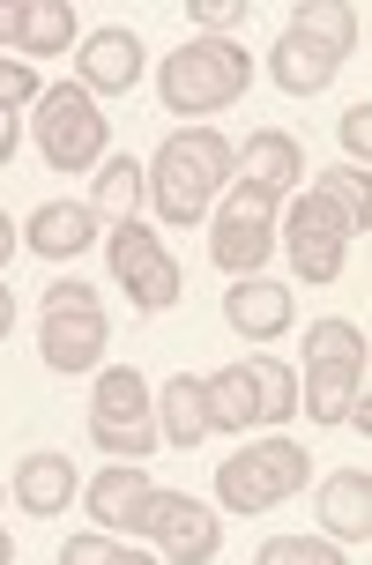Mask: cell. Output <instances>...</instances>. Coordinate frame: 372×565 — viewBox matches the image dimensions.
I'll return each mask as SVG.
<instances>
[{
  "label": "cell",
  "instance_id": "cell-39",
  "mask_svg": "<svg viewBox=\"0 0 372 565\" xmlns=\"http://www.w3.org/2000/svg\"><path fill=\"white\" fill-rule=\"evenodd\" d=\"M0 565H15V536L8 529H0Z\"/></svg>",
  "mask_w": 372,
  "mask_h": 565
},
{
  "label": "cell",
  "instance_id": "cell-27",
  "mask_svg": "<svg viewBox=\"0 0 372 565\" xmlns=\"http://www.w3.org/2000/svg\"><path fill=\"white\" fill-rule=\"evenodd\" d=\"M320 194H328L336 209H343V224H350V231H365V224H372V209H365V201H372V179H365V171L336 164L328 179H320Z\"/></svg>",
  "mask_w": 372,
  "mask_h": 565
},
{
  "label": "cell",
  "instance_id": "cell-36",
  "mask_svg": "<svg viewBox=\"0 0 372 565\" xmlns=\"http://www.w3.org/2000/svg\"><path fill=\"white\" fill-rule=\"evenodd\" d=\"M105 565H164V558H149V551H127V543H113V558Z\"/></svg>",
  "mask_w": 372,
  "mask_h": 565
},
{
  "label": "cell",
  "instance_id": "cell-6",
  "mask_svg": "<svg viewBox=\"0 0 372 565\" xmlns=\"http://www.w3.org/2000/svg\"><path fill=\"white\" fill-rule=\"evenodd\" d=\"M268 246H276V201L231 179L224 209H209V254H216V268H231V282H246L268 260Z\"/></svg>",
  "mask_w": 372,
  "mask_h": 565
},
{
  "label": "cell",
  "instance_id": "cell-23",
  "mask_svg": "<svg viewBox=\"0 0 372 565\" xmlns=\"http://www.w3.org/2000/svg\"><path fill=\"white\" fill-rule=\"evenodd\" d=\"M89 424H149V380L135 365H105L89 395Z\"/></svg>",
  "mask_w": 372,
  "mask_h": 565
},
{
  "label": "cell",
  "instance_id": "cell-11",
  "mask_svg": "<svg viewBox=\"0 0 372 565\" xmlns=\"http://www.w3.org/2000/svg\"><path fill=\"white\" fill-rule=\"evenodd\" d=\"M149 491H157V483L142 477V461H113L105 477H89V483H83V507L97 513V529L142 536V529H149Z\"/></svg>",
  "mask_w": 372,
  "mask_h": 565
},
{
  "label": "cell",
  "instance_id": "cell-16",
  "mask_svg": "<svg viewBox=\"0 0 372 565\" xmlns=\"http://www.w3.org/2000/svg\"><path fill=\"white\" fill-rule=\"evenodd\" d=\"M224 320L238 328V335H254V342L284 335V328H290V282H276V276L231 282V290H224Z\"/></svg>",
  "mask_w": 372,
  "mask_h": 565
},
{
  "label": "cell",
  "instance_id": "cell-29",
  "mask_svg": "<svg viewBox=\"0 0 372 565\" xmlns=\"http://www.w3.org/2000/svg\"><path fill=\"white\" fill-rule=\"evenodd\" d=\"M89 447H105L113 461H142V454H157L164 439H157V424H89Z\"/></svg>",
  "mask_w": 372,
  "mask_h": 565
},
{
  "label": "cell",
  "instance_id": "cell-14",
  "mask_svg": "<svg viewBox=\"0 0 372 565\" xmlns=\"http://www.w3.org/2000/svg\"><path fill=\"white\" fill-rule=\"evenodd\" d=\"M83 499V477H75V461L67 454H23L15 461V507L38 513V521H53Z\"/></svg>",
  "mask_w": 372,
  "mask_h": 565
},
{
  "label": "cell",
  "instance_id": "cell-26",
  "mask_svg": "<svg viewBox=\"0 0 372 565\" xmlns=\"http://www.w3.org/2000/svg\"><path fill=\"white\" fill-rule=\"evenodd\" d=\"M246 372H254V395H261V424L298 417V372L276 365V358H246Z\"/></svg>",
  "mask_w": 372,
  "mask_h": 565
},
{
  "label": "cell",
  "instance_id": "cell-19",
  "mask_svg": "<svg viewBox=\"0 0 372 565\" xmlns=\"http://www.w3.org/2000/svg\"><path fill=\"white\" fill-rule=\"evenodd\" d=\"M157 439H164V447H201V439H209V395H201V380L194 372H179V380H164V395H157Z\"/></svg>",
  "mask_w": 372,
  "mask_h": 565
},
{
  "label": "cell",
  "instance_id": "cell-7",
  "mask_svg": "<svg viewBox=\"0 0 372 565\" xmlns=\"http://www.w3.org/2000/svg\"><path fill=\"white\" fill-rule=\"evenodd\" d=\"M350 238L358 231L343 224V209L320 194H298V209H284V246H290V268H298V282H336L350 260Z\"/></svg>",
  "mask_w": 372,
  "mask_h": 565
},
{
  "label": "cell",
  "instance_id": "cell-35",
  "mask_svg": "<svg viewBox=\"0 0 372 565\" xmlns=\"http://www.w3.org/2000/svg\"><path fill=\"white\" fill-rule=\"evenodd\" d=\"M15 141H23V127H15V113H0V164L15 157Z\"/></svg>",
  "mask_w": 372,
  "mask_h": 565
},
{
  "label": "cell",
  "instance_id": "cell-20",
  "mask_svg": "<svg viewBox=\"0 0 372 565\" xmlns=\"http://www.w3.org/2000/svg\"><path fill=\"white\" fill-rule=\"evenodd\" d=\"M201 395H209V431H254L261 424V395H254V372L246 365H224V372H209L201 380Z\"/></svg>",
  "mask_w": 372,
  "mask_h": 565
},
{
  "label": "cell",
  "instance_id": "cell-8",
  "mask_svg": "<svg viewBox=\"0 0 372 565\" xmlns=\"http://www.w3.org/2000/svg\"><path fill=\"white\" fill-rule=\"evenodd\" d=\"M142 536H157L164 565H209L216 543H224V521H216V507H201L187 491H149V529Z\"/></svg>",
  "mask_w": 372,
  "mask_h": 565
},
{
  "label": "cell",
  "instance_id": "cell-33",
  "mask_svg": "<svg viewBox=\"0 0 372 565\" xmlns=\"http://www.w3.org/2000/svg\"><path fill=\"white\" fill-rule=\"evenodd\" d=\"M343 149H350V171H365V157H372V105L365 97L343 113Z\"/></svg>",
  "mask_w": 372,
  "mask_h": 565
},
{
  "label": "cell",
  "instance_id": "cell-3",
  "mask_svg": "<svg viewBox=\"0 0 372 565\" xmlns=\"http://www.w3.org/2000/svg\"><path fill=\"white\" fill-rule=\"evenodd\" d=\"M30 135L45 149V164L53 171H97L105 164V149H113V127L97 113V97L83 83H53L38 105H30Z\"/></svg>",
  "mask_w": 372,
  "mask_h": 565
},
{
  "label": "cell",
  "instance_id": "cell-17",
  "mask_svg": "<svg viewBox=\"0 0 372 565\" xmlns=\"http://www.w3.org/2000/svg\"><path fill=\"white\" fill-rule=\"evenodd\" d=\"M320 529L336 543H372V477L365 469H336L320 483Z\"/></svg>",
  "mask_w": 372,
  "mask_h": 565
},
{
  "label": "cell",
  "instance_id": "cell-2",
  "mask_svg": "<svg viewBox=\"0 0 372 565\" xmlns=\"http://www.w3.org/2000/svg\"><path fill=\"white\" fill-rule=\"evenodd\" d=\"M246 89H254V60H246L238 38H187V45L157 67V97H164L179 119L224 113V105L246 97Z\"/></svg>",
  "mask_w": 372,
  "mask_h": 565
},
{
  "label": "cell",
  "instance_id": "cell-15",
  "mask_svg": "<svg viewBox=\"0 0 372 565\" xmlns=\"http://www.w3.org/2000/svg\"><path fill=\"white\" fill-rule=\"evenodd\" d=\"M23 238H30L38 260H75V254H89V238H97V209H89V201H45V209H30Z\"/></svg>",
  "mask_w": 372,
  "mask_h": 565
},
{
  "label": "cell",
  "instance_id": "cell-18",
  "mask_svg": "<svg viewBox=\"0 0 372 565\" xmlns=\"http://www.w3.org/2000/svg\"><path fill=\"white\" fill-rule=\"evenodd\" d=\"M336 67H343V60L320 53L313 38H298V30H284V38H276V53H268V75H276L284 97H320V89L336 83Z\"/></svg>",
  "mask_w": 372,
  "mask_h": 565
},
{
  "label": "cell",
  "instance_id": "cell-28",
  "mask_svg": "<svg viewBox=\"0 0 372 565\" xmlns=\"http://www.w3.org/2000/svg\"><path fill=\"white\" fill-rule=\"evenodd\" d=\"M254 565H343V551L320 536H268L254 551Z\"/></svg>",
  "mask_w": 372,
  "mask_h": 565
},
{
  "label": "cell",
  "instance_id": "cell-24",
  "mask_svg": "<svg viewBox=\"0 0 372 565\" xmlns=\"http://www.w3.org/2000/svg\"><path fill=\"white\" fill-rule=\"evenodd\" d=\"M142 194H149L142 164H135V157H105V164H97V201H89V209L113 216V224H127V216L142 209Z\"/></svg>",
  "mask_w": 372,
  "mask_h": 565
},
{
  "label": "cell",
  "instance_id": "cell-21",
  "mask_svg": "<svg viewBox=\"0 0 372 565\" xmlns=\"http://www.w3.org/2000/svg\"><path fill=\"white\" fill-rule=\"evenodd\" d=\"M306 417L313 424H350V409L365 402V372L358 365H306Z\"/></svg>",
  "mask_w": 372,
  "mask_h": 565
},
{
  "label": "cell",
  "instance_id": "cell-34",
  "mask_svg": "<svg viewBox=\"0 0 372 565\" xmlns=\"http://www.w3.org/2000/svg\"><path fill=\"white\" fill-rule=\"evenodd\" d=\"M113 558V536H67L60 543V565H105Z\"/></svg>",
  "mask_w": 372,
  "mask_h": 565
},
{
  "label": "cell",
  "instance_id": "cell-9",
  "mask_svg": "<svg viewBox=\"0 0 372 565\" xmlns=\"http://www.w3.org/2000/svg\"><path fill=\"white\" fill-rule=\"evenodd\" d=\"M142 38L135 30H89L83 45H75V83L89 89V97H119V89H135L142 83Z\"/></svg>",
  "mask_w": 372,
  "mask_h": 565
},
{
  "label": "cell",
  "instance_id": "cell-30",
  "mask_svg": "<svg viewBox=\"0 0 372 565\" xmlns=\"http://www.w3.org/2000/svg\"><path fill=\"white\" fill-rule=\"evenodd\" d=\"M38 312H105V306H97V290H89L83 276H53L45 298H38Z\"/></svg>",
  "mask_w": 372,
  "mask_h": 565
},
{
  "label": "cell",
  "instance_id": "cell-32",
  "mask_svg": "<svg viewBox=\"0 0 372 565\" xmlns=\"http://www.w3.org/2000/svg\"><path fill=\"white\" fill-rule=\"evenodd\" d=\"M187 15L201 23V38H224V30L246 23V0H187Z\"/></svg>",
  "mask_w": 372,
  "mask_h": 565
},
{
  "label": "cell",
  "instance_id": "cell-1",
  "mask_svg": "<svg viewBox=\"0 0 372 565\" xmlns=\"http://www.w3.org/2000/svg\"><path fill=\"white\" fill-rule=\"evenodd\" d=\"M142 179H149V209L187 231L209 216V194H224L231 179H238V141L209 135V127H179L142 164Z\"/></svg>",
  "mask_w": 372,
  "mask_h": 565
},
{
  "label": "cell",
  "instance_id": "cell-12",
  "mask_svg": "<svg viewBox=\"0 0 372 565\" xmlns=\"http://www.w3.org/2000/svg\"><path fill=\"white\" fill-rule=\"evenodd\" d=\"M105 312H45V328H38V358L60 372V380H75V372H97L105 365Z\"/></svg>",
  "mask_w": 372,
  "mask_h": 565
},
{
  "label": "cell",
  "instance_id": "cell-4",
  "mask_svg": "<svg viewBox=\"0 0 372 565\" xmlns=\"http://www.w3.org/2000/svg\"><path fill=\"white\" fill-rule=\"evenodd\" d=\"M313 477V461L298 439H261V447H238L231 461H216V507L231 513H268L298 499V483Z\"/></svg>",
  "mask_w": 372,
  "mask_h": 565
},
{
  "label": "cell",
  "instance_id": "cell-25",
  "mask_svg": "<svg viewBox=\"0 0 372 565\" xmlns=\"http://www.w3.org/2000/svg\"><path fill=\"white\" fill-rule=\"evenodd\" d=\"M365 328L358 320H313L306 328V365H358L365 372Z\"/></svg>",
  "mask_w": 372,
  "mask_h": 565
},
{
  "label": "cell",
  "instance_id": "cell-22",
  "mask_svg": "<svg viewBox=\"0 0 372 565\" xmlns=\"http://www.w3.org/2000/svg\"><path fill=\"white\" fill-rule=\"evenodd\" d=\"M290 30L313 38L320 53H336V60L358 53V8H350V0H298V8H290Z\"/></svg>",
  "mask_w": 372,
  "mask_h": 565
},
{
  "label": "cell",
  "instance_id": "cell-38",
  "mask_svg": "<svg viewBox=\"0 0 372 565\" xmlns=\"http://www.w3.org/2000/svg\"><path fill=\"white\" fill-rule=\"evenodd\" d=\"M8 260H15V224L0 216V268H8Z\"/></svg>",
  "mask_w": 372,
  "mask_h": 565
},
{
  "label": "cell",
  "instance_id": "cell-5",
  "mask_svg": "<svg viewBox=\"0 0 372 565\" xmlns=\"http://www.w3.org/2000/svg\"><path fill=\"white\" fill-rule=\"evenodd\" d=\"M113 276L119 290H127V306L135 312H172L179 290H187V276H179V260L164 254V238L142 224V216H127V224H113Z\"/></svg>",
  "mask_w": 372,
  "mask_h": 565
},
{
  "label": "cell",
  "instance_id": "cell-10",
  "mask_svg": "<svg viewBox=\"0 0 372 565\" xmlns=\"http://www.w3.org/2000/svg\"><path fill=\"white\" fill-rule=\"evenodd\" d=\"M75 8L67 0H0V45H15L23 60H53L75 45Z\"/></svg>",
  "mask_w": 372,
  "mask_h": 565
},
{
  "label": "cell",
  "instance_id": "cell-13",
  "mask_svg": "<svg viewBox=\"0 0 372 565\" xmlns=\"http://www.w3.org/2000/svg\"><path fill=\"white\" fill-rule=\"evenodd\" d=\"M298 171H306V149H298L284 127H261V135L238 141V186L284 201V194H298Z\"/></svg>",
  "mask_w": 372,
  "mask_h": 565
},
{
  "label": "cell",
  "instance_id": "cell-31",
  "mask_svg": "<svg viewBox=\"0 0 372 565\" xmlns=\"http://www.w3.org/2000/svg\"><path fill=\"white\" fill-rule=\"evenodd\" d=\"M45 97V83L30 75L23 60H0V113H23V105H38Z\"/></svg>",
  "mask_w": 372,
  "mask_h": 565
},
{
  "label": "cell",
  "instance_id": "cell-37",
  "mask_svg": "<svg viewBox=\"0 0 372 565\" xmlns=\"http://www.w3.org/2000/svg\"><path fill=\"white\" fill-rule=\"evenodd\" d=\"M8 328H15V298H8V282H0V342H8Z\"/></svg>",
  "mask_w": 372,
  "mask_h": 565
}]
</instances>
